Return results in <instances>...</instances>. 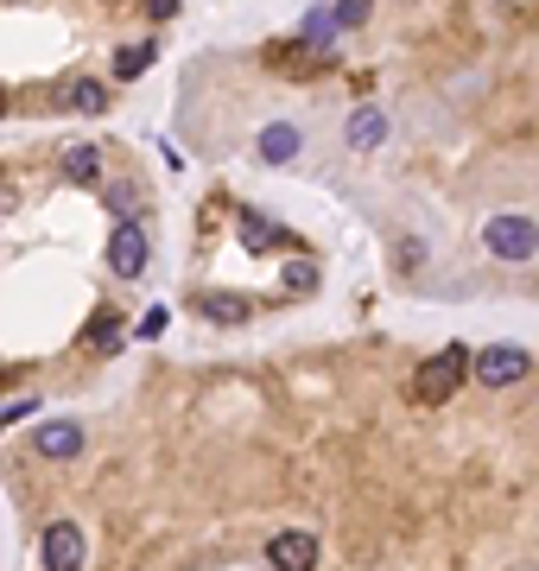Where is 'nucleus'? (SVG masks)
I'll return each mask as SVG.
<instances>
[{"label":"nucleus","instance_id":"f257e3e1","mask_svg":"<svg viewBox=\"0 0 539 571\" xmlns=\"http://www.w3.org/2000/svg\"><path fill=\"white\" fill-rule=\"evenodd\" d=\"M463 375H470V349L451 343V349H438L432 363H419V375H412V400H419V407H444V400L463 388Z\"/></svg>","mask_w":539,"mask_h":571},{"label":"nucleus","instance_id":"f03ea898","mask_svg":"<svg viewBox=\"0 0 539 571\" xmlns=\"http://www.w3.org/2000/svg\"><path fill=\"white\" fill-rule=\"evenodd\" d=\"M527 368H533V356H527L520 343H488L483 356H470V375H476L483 388H514Z\"/></svg>","mask_w":539,"mask_h":571},{"label":"nucleus","instance_id":"7ed1b4c3","mask_svg":"<svg viewBox=\"0 0 539 571\" xmlns=\"http://www.w3.org/2000/svg\"><path fill=\"white\" fill-rule=\"evenodd\" d=\"M483 241H488L495 260H533L539 255V229L527 223V216H488Z\"/></svg>","mask_w":539,"mask_h":571},{"label":"nucleus","instance_id":"20e7f679","mask_svg":"<svg viewBox=\"0 0 539 571\" xmlns=\"http://www.w3.org/2000/svg\"><path fill=\"white\" fill-rule=\"evenodd\" d=\"M147 255H153V241L140 223H115L108 235V267H115V280H140L147 273Z\"/></svg>","mask_w":539,"mask_h":571},{"label":"nucleus","instance_id":"39448f33","mask_svg":"<svg viewBox=\"0 0 539 571\" xmlns=\"http://www.w3.org/2000/svg\"><path fill=\"white\" fill-rule=\"evenodd\" d=\"M83 552H89V540H83L77 520H52L45 527V571H83Z\"/></svg>","mask_w":539,"mask_h":571},{"label":"nucleus","instance_id":"423d86ee","mask_svg":"<svg viewBox=\"0 0 539 571\" xmlns=\"http://www.w3.org/2000/svg\"><path fill=\"white\" fill-rule=\"evenodd\" d=\"M267 559H273L280 571H317V540L299 534V527H285V534L267 540Z\"/></svg>","mask_w":539,"mask_h":571},{"label":"nucleus","instance_id":"0eeeda50","mask_svg":"<svg viewBox=\"0 0 539 571\" xmlns=\"http://www.w3.org/2000/svg\"><path fill=\"white\" fill-rule=\"evenodd\" d=\"M32 451H39V457H52V464L77 457V451H83V425H77V419H52V425H39V432H32Z\"/></svg>","mask_w":539,"mask_h":571},{"label":"nucleus","instance_id":"6e6552de","mask_svg":"<svg viewBox=\"0 0 539 571\" xmlns=\"http://www.w3.org/2000/svg\"><path fill=\"white\" fill-rule=\"evenodd\" d=\"M299 153H305V133L292 128V121H267L260 128V159L267 165H292Z\"/></svg>","mask_w":539,"mask_h":571},{"label":"nucleus","instance_id":"1a4fd4ad","mask_svg":"<svg viewBox=\"0 0 539 571\" xmlns=\"http://www.w3.org/2000/svg\"><path fill=\"white\" fill-rule=\"evenodd\" d=\"M57 103L71 108V115H103V108H108V83H96V77H64V83H57Z\"/></svg>","mask_w":539,"mask_h":571},{"label":"nucleus","instance_id":"9d476101","mask_svg":"<svg viewBox=\"0 0 539 571\" xmlns=\"http://www.w3.org/2000/svg\"><path fill=\"white\" fill-rule=\"evenodd\" d=\"M381 140H387V115L381 108H356V115H349V147L368 153V147H381Z\"/></svg>","mask_w":539,"mask_h":571},{"label":"nucleus","instance_id":"9b49d317","mask_svg":"<svg viewBox=\"0 0 539 571\" xmlns=\"http://www.w3.org/2000/svg\"><path fill=\"white\" fill-rule=\"evenodd\" d=\"M204 312L216 324H241V317L255 312V299H241V292H204Z\"/></svg>","mask_w":539,"mask_h":571},{"label":"nucleus","instance_id":"f8f14e48","mask_svg":"<svg viewBox=\"0 0 539 571\" xmlns=\"http://www.w3.org/2000/svg\"><path fill=\"white\" fill-rule=\"evenodd\" d=\"M64 179H71V184H96V179H103V153H96V147H71V153H64Z\"/></svg>","mask_w":539,"mask_h":571},{"label":"nucleus","instance_id":"ddd939ff","mask_svg":"<svg viewBox=\"0 0 539 571\" xmlns=\"http://www.w3.org/2000/svg\"><path fill=\"white\" fill-rule=\"evenodd\" d=\"M241 241H248V248H255V255H260V248H280L285 235L273 229V223H267L260 209H248V216H241Z\"/></svg>","mask_w":539,"mask_h":571},{"label":"nucleus","instance_id":"4468645a","mask_svg":"<svg viewBox=\"0 0 539 571\" xmlns=\"http://www.w3.org/2000/svg\"><path fill=\"white\" fill-rule=\"evenodd\" d=\"M147 64H153V45H121V52H115V77L133 83L140 71H147Z\"/></svg>","mask_w":539,"mask_h":571},{"label":"nucleus","instance_id":"2eb2a0df","mask_svg":"<svg viewBox=\"0 0 539 571\" xmlns=\"http://www.w3.org/2000/svg\"><path fill=\"white\" fill-rule=\"evenodd\" d=\"M368 20V0H336L331 7V26H362Z\"/></svg>","mask_w":539,"mask_h":571},{"label":"nucleus","instance_id":"dca6fc26","mask_svg":"<svg viewBox=\"0 0 539 571\" xmlns=\"http://www.w3.org/2000/svg\"><path fill=\"white\" fill-rule=\"evenodd\" d=\"M89 343L115 349V343H121V324H115V317H96V324H89Z\"/></svg>","mask_w":539,"mask_h":571},{"label":"nucleus","instance_id":"f3484780","mask_svg":"<svg viewBox=\"0 0 539 571\" xmlns=\"http://www.w3.org/2000/svg\"><path fill=\"white\" fill-rule=\"evenodd\" d=\"M108 204H115L121 223H133V191H128V184H115V191H108Z\"/></svg>","mask_w":539,"mask_h":571},{"label":"nucleus","instance_id":"a211bd4d","mask_svg":"<svg viewBox=\"0 0 539 571\" xmlns=\"http://www.w3.org/2000/svg\"><path fill=\"white\" fill-rule=\"evenodd\" d=\"M331 13H311V20H305V39H311V45H324V39H331Z\"/></svg>","mask_w":539,"mask_h":571},{"label":"nucleus","instance_id":"6ab92c4d","mask_svg":"<svg viewBox=\"0 0 539 571\" xmlns=\"http://www.w3.org/2000/svg\"><path fill=\"white\" fill-rule=\"evenodd\" d=\"M26 413H39V400H20V407H7V413H0V432H7L13 419H26Z\"/></svg>","mask_w":539,"mask_h":571},{"label":"nucleus","instance_id":"aec40b11","mask_svg":"<svg viewBox=\"0 0 539 571\" xmlns=\"http://www.w3.org/2000/svg\"><path fill=\"white\" fill-rule=\"evenodd\" d=\"M7 204H13V184H0V209H7Z\"/></svg>","mask_w":539,"mask_h":571},{"label":"nucleus","instance_id":"412c9836","mask_svg":"<svg viewBox=\"0 0 539 571\" xmlns=\"http://www.w3.org/2000/svg\"><path fill=\"white\" fill-rule=\"evenodd\" d=\"M0 388H7V368H0Z\"/></svg>","mask_w":539,"mask_h":571},{"label":"nucleus","instance_id":"4be33fe9","mask_svg":"<svg viewBox=\"0 0 539 571\" xmlns=\"http://www.w3.org/2000/svg\"><path fill=\"white\" fill-rule=\"evenodd\" d=\"M0 108H7V89H0Z\"/></svg>","mask_w":539,"mask_h":571}]
</instances>
